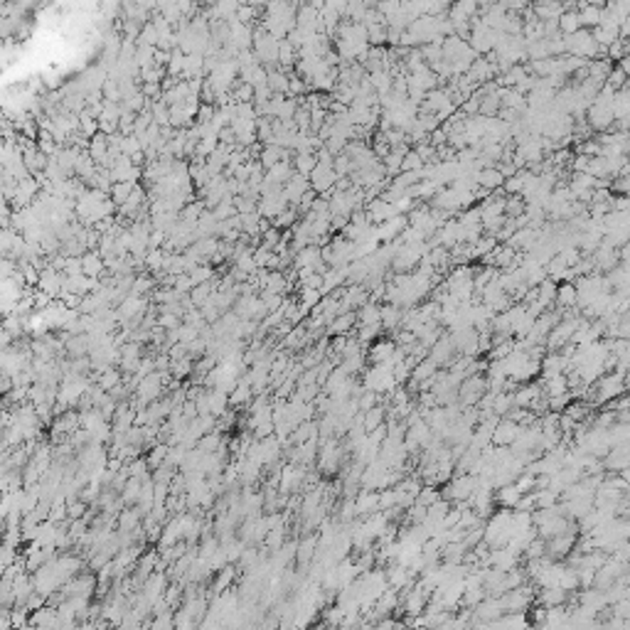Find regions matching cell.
Returning <instances> with one entry per match:
<instances>
[{
  "label": "cell",
  "mask_w": 630,
  "mask_h": 630,
  "mask_svg": "<svg viewBox=\"0 0 630 630\" xmlns=\"http://www.w3.org/2000/svg\"><path fill=\"white\" fill-rule=\"evenodd\" d=\"M623 391V372H615L610 377H603L599 384V399H613Z\"/></svg>",
  "instance_id": "cell-4"
},
{
  "label": "cell",
  "mask_w": 630,
  "mask_h": 630,
  "mask_svg": "<svg viewBox=\"0 0 630 630\" xmlns=\"http://www.w3.org/2000/svg\"><path fill=\"white\" fill-rule=\"evenodd\" d=\"M589 123H591V128H596V130L610 128V123H613V109H610L608 104L594 101L589 109Z\"/></svg>",
  "instance_id": "cell-2"
},
{
  "label": "cell",
  "mask_w": 630,
  "mask_h": 630,
  "mask_svg": "<svg viewBox=\"0 0 630 630\" xmlns=\"http://www.w3.org/2000/svg\"><path fill=\"white\" fill-rule=\"evenodd\" d=\"M281 193H283V200H286V202H291V204H296V207H298V202L303 200V195L310 193V183H308L303 175L293 172L291 180H288V183L281 188Z\"/></svg>",
  "instance_id": "cell-1"
},
{
  "label": "cell",
  "mask_w": 630,
  "mask_h": 630,
  "mask_svg": "<svg viewBox=\"0 0 630 630\" xmlns=\"http://www.w3.org/2000/svg\"><path fill=\"white\" fill-rule=\"evenodd\" d=\"M104 269V261H101V254H87L82 256V273L87 278H96Z\"/></svg>",
  "instance_id": "cell-7"
},
{
  "label": "cell",
  "mask_w": 630,
  "mask_h": 630,
  "mask_svg": "<svg viewBox=\"0 0 630 630\" xmlns=\"http://www.w3.org/2000/svg\"><path fill=\"white\" fill-rule=\"evenodd\" d=\"M62 281H64V273L54 271V269H47V271L40 273L37 286H40L42 293H47L50 298H54V296H62Z\"/></svg>",
  "instance_id": "cell-3"
},
{
  "label": "cell",
  "mask_w": 630,
  "mask_h": 630,
  "mask_svg": "<svg viewBox=\"0 0 630 630\" xmlns=\"http://www.w3.org/2000/svg\"><path fill=\"white\" fill-rule=\"evenodd\" d=\"M599 22H601V6H594V8H583L581 13H578V25H594V27H599Z\"/></svg>",
  "instance_id": "cell-11"
},
{
  "label": "cell",
  "mask_w": 630,
  "mask_h": 630,
  "mask_svg": "<svg viewBox=\"0 0 630 630\" xmlns=\"http://www.w3.org/2000/svg\"><path fill=\"white\" fill-rule=\"evenodd\" d=\"M133 188H136V185H130V183H114V185H111V195H114V202L116 204H126V200L130 197Z\"/></svg>",
  "instance_id": "cell-13"
},
{
  "label": "cell",
  "mask_w": 630,
  "mask_h": 630,
  "mask_svg": "<svg viewBox=\"0 0 630 630\" xmlns=\"http://www.w3.org/2000/svg\"><path fill=\"white\" fill-rule=\"evenodd\" d=\"M421 167H423V160L417 151H409L407 156H404V160H401V170L404 172H419Z\"/></svg>",
  "instance_id": "cell-14"
},
{
  "label": "cell",
  "mask_w": 630,
  "mask_h": 630,
  "mask_svg": "<svg viewBox=\"0 0 630 630\" xmlns=\"http://www.w3.org/2000/svg\"><path fill=\"white\" fill-rule=\"evenodd\" d=\"M315 165H318V158L313 156V153H298L296 156V172L303 177H308L313 170H315Z\"/></svg>",
  "instance_id": "cell-9"
},
{
  "label": "cell",
  "mask_w": 630,
  "mask_h": 630,
  "mask_svg": "<svg viewBox=\"0 0 630 630\" xmlns=\"http://www.w3.org/2000/svg\"><path fill=\"white\" fill-rule=\"evenodd\" d=\"M354 318H359V325H377L380 323V308L375 303H365Z\"/></svg>",
  "instance_id": "cell-10"
},
{
  "label": "cell",
  "mask_w": 630,
  "mask_h": 630,
  "mask_svg": "<svg viewBox=\"0 0 630 630\" xmlns=\"http://www.w3.org/2000/svg\"><path fill=\"white\" fill-rule=\"evenodd\" d=\"M517 436H520V426L512 421H502L500 426L493 431V441L497 443V446H507V443H515Z\"/></svg>",
  "instance_id": "cell-5"
},
{
  "label": "cell",
  "mask_w": 630,
  "mask_h": 630,
  "mask_svg": "<svg viewBox=\"0 0 630 630\" xmlns=\"http://www.w3.org/2000/svg\"><path fill=\"white\" fill-rule=\"evenodd\" d=\"M557 25H559V30H562L564 35H573L576 30H581V25H578V13L576 10L562 13V15L557 17Z\"/></svg>",
  "instance_id": "cell-8"
},
{
  "label": "cell",
  "mask_w": 630,
  "mask_h": 630,
  "mask_svg": "<svg viewBox=\"0 0 630 630\" xmlns=\"http://www.w3.org/2000/svg\"><path fill=\"white\" fill-rule=\"evenodd\" d=\"M382 330V323L377 325H359V340H365V343H370V340H377V333Z\"/></svg>",
  "instance_id": "cell-15"
},
{
  "label": "cell",
  "mask_w": 630,
  "mask_h": 630,
  "mask_svg": "<svg viewBox=\"0 0 630 630\" xmlns=\"http://www.w3.org/2000/svg\"><path fill=\"white\" fill-rule=\"evenodd\" d=\"M281 160H288V151H283V148L278 146H266L264 151H261V165L269 170V167H273L276 163Z\"/></svg>",
  "instance_id": "cell-6"
},
{
  "label": "cell",
  "mask_w": 630,
  "mask_h": 630,
  "mask_svg": "<svg viewBox=\"0 0 630 630\" xmlns=\"http://www.w3.org/2000/svg\"><path fill=\"white\" fill-rule=\"evenodd\" d=\"M554 301H559V306L562 308H569L576 303V288L571 286V283H564L562 288H557V298Z\"/></svg>",
  "instance_id": "cell-12"
}]
</instances>
